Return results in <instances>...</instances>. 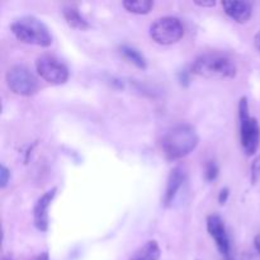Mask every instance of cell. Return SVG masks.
<instances>
[{"mask_svg":"<svg viewBox=\"0 0 260 260\" xmlns=\"http://www.w3.org/2000/svg\"><path fill=\"white\" fill-rule=\"evenodd\" d=\"M200 137L189 124H178L164 135L161 150L168 160H179L189 155L198 146Z\"/></svg>","mask_w":260,"mask_h":260,"instance_id":"obj_1","label":"cell"},{"mask_svg":"<svg viewBox=\"0 0 260 260\" xmlns=\"http://www.w3.org/2000/svg\"><path fill=\"white\" fill-rule=\"evenodd\" d=\"M190 73L206 79H233L238 68L229 56L222 53H205L192 63Z\"/></svg>","mask_w":260,"mask_h":260,"instance_id":"obj_2","label":"cell"},{"mask_svg":"<svg viewBox=\"0 0 260 260\" xmlns=\"http://www.w3.org/2000/svg\"><path fill=\"white\" fill-rule=\"evenodd\" d=\"M10 30L18 41L27 45L48 47L52 45V35L47 25L35 17H22L15 19Z\"/></svg>","mask_w":260,"mask_h":260,"instance_id":"obj_3","label":"cell"},{"mask_svg":"<svg viewBox=\"0 0 260 260\" xmlns=\"http://www.w3.org/2000/svg\"><path fill=\"white\" fill-rule=\"evenodd\" d=\"M239 121H240V141L244 152L253 156L260 145V127L256 118L249 113L248 98L243 96L239 102Z\"/></svg>","mask_w":260,"mask_h":260,"instance_id":"obj_4","label":"cell"},{"mask_svg":"<svg viewBox=\"0 0 260 260\" xmlns=\"http://www.w3.org/2000/svg\"><path fill=\"white\" fill-rule=\"evenodd\" d=\"M7 85L14 94L20 96L35 95L40 89V83L35 74L24 65H15L7 71Z\"/></svg>","mask_w":260,"mask_h":260,"instance_id":"obj_5","label":"cell"},{"mask_svg":"<svg viewBox=\"0 0 260 260\" xmlns=\"http://www.w3.org/2000/svg\"><path fill=\"white\" fill-rule=\"evenodd\" d=\"M184 25L177 17H162L150 27V37L159 45L169 46L179 42L184 36Z\"/></svg>","mask_w":260,"mask_h":260,"instance_id":"obj_6","label":"cell"},{"mask_svg":"<svg viewBox=\"0 0 260 260\" xmlns=\"http://www.w3.org/2000/svg\"><path fill=\"white\" fill-rule=\"evenodd\" d=\"M37 74L52 85H62L69 80V69L63 62L52 55H41L36 60Z\"/></svg>","mask_w":260,"mask_h":260,"instance_id":"obj_7","label":"cell"},{"mask_svg":"<svg viewBox=\"0 0 260 260\" xmlns=\"http://www.w3.org/2000/svg\"><path fill=\"white\" fill-rule=\"evenodd\" d=\"M207 231L211 238L215 241L218 251L225 260H235L233 254L230 236L226 230L225 222L218 215H210L207 217Z\"/></svg>","mask_w":260,"mask_h":260,"instance_id":"obj_8","label":"cell"},{"mask_svg":"<svg viewBox=\"0 0 260 260\" xmlns=\"http://www.w3.org/2000/svg\"><path fill=\"white\" fill-rule=\"evenodd\" d=\"M57 188H51L47 192L43 193L36 202L35 208H33V220H35V226L37 230L46 233L48 230V208L52 203L53 198L56 197Z\"/></svg>","mask_w":260,"mask_h":260,"instance_id":"obj_9","label":"cell"},{"mask_svg":"<svg viewBox=\"0 0 260 260\" xmlns=\"http://www.w3.org/2000/svg\"><path fill=\"white\" fill-rule=\"evenodd\" d=\"M185 180V173L182 167H175L172 172L169 173V177L167 180V187H165L164 198H162V205L165 207H170L173 202L177 198L178 192L182 189Z\"/></svg>","mask_w":260,"mask_h":260,"instance_id":"obj_10","label":"cell"},{"mask_svg":"<svg viewBox=\"0 0 260 260\" xmlns=\"http://www.w3.org/2000/svg\"><path fill=\"white\" fill-rule=\"evenodd\" d=\"M222 8L226 14L238 23H246L253 14V5L248 2H233L225 0L222 2Z\"/></svg>","mask_w":260,"mask_h":260,"instance_id":"obj_11","label":"cell"},{"mask_svg":"<svg viewBox=\"0 0 260 260\" xmlns=\"http://www.w3.org/2000/svg\"><path fill=\"white\" fill-rule=\"evenodd\" d=\"M62 14H63V18H65L66 23H68L71 28H74V29L84 30V29H88V28L90 27L88 20L80 14L78 8L74 7V5H66V7H63Z\"/></svg>","mask_w":260,"mask_h":260,"instance_id":"obj_12","label":"cell"},{"mask_svg":"<svg viewBox=\"0 0 260 260\" xmlns=\"http://www.w3.org/2000/svg\"><path fill=\"white\" fill-rule=\"evenodd\" d=\"M161 256V250L157 241L150 240L145 243L129 260H159Z\"/></svg>","mask_w":260,"mask_h":260,"instance_id":"obj_13","label":"cell"},{"mask_svg":"<svg viewBox=\"0 0 260 260\" xmlns=\"http://www.w3.org/2000/svg\"><path fill=\"white\" fill-rule=\"evenodd\" d=\"M119 52H121V55L123 56L127 61L134 63L136 68L142 69V70H145V69L147 68L146 58H145L144 55L135 47H131V46L128 45H123L119 47Z\"/></svg>","mask_w":260,"mask_h":260,"instance_id":"obj_14","label":"cell"},{"mask_svg":"<svg viewBox=\"0 0 260 260\" xmlns=\"http://www.w3.org/2000/svg\"><path fill=\"white\" fill-rule=\"evenodd\" d=\"M124 9L134 14H147L154 8V2L151 0H126L122 3Z\"/></svg>","mask_w":260,"mask_h":260,"instance_id":"obj_15","label":"cell"},{"mask_svg":"<svg viewBox=\"0 0 260 260\" xmlns=\"http://www.w3.org/2000/svg\"><path fill=\"white\" fill-rule=\"evenodd\" d=\"M218 175V167L215 161H208L206 165V179L208 182H212L217 178Z\"/></svg>","mask_w":260,"mask_h":260,"instance_id":"obj_16","label":"cell"},{"mask_svg":"<svg viewBox=\"0 0 260 260\" xmlns=\"http://www.w3.org/2000/svg\"><path fill=\"white\" fill-rule=\"evenodd\" d=\"M260 179V155L254 159L251 164V183L256 184Z\"/></svg>","mask_w":260,"mask_h":260,"instance_id":"obj_17","label":"cell"},{"mask_svg":"<svg viewBox=\"0 0 260 260\" xmlns=\"http://www.w3.org/2000/svg\"><path fill=\"white\" fill-rule=\"evenodd\" d=\"M9 180H10L9 169H8L5 165H2V167H0V187L4 189V188L8 185V183H9Z\"/></svg>","mask_w":260,"mask_h":260,"instance_id":"obj_18","label":"cell"},{"mask_svg":"<svg viewBox=\"0 0 260 260\" xmlns=\"http://www.w3.org/2000/svg\"><path fill=\"white\" fill-rule=\"evenodd\" d=\"M229 194H230L229 188H222V189L220 190V194H218V202H220V205H225V203L228 202Z\"/></svg>","mask_w":260,"mask_h":260,"instance_id":"obj_19","label":"cell"},{"mask_svg":"<svg viewBox=\"0 0 260 260\" xmlns=\"http://www.w3.org/2000/svg\"><path fill=\"white\" fill-rule=\"evenodd\" d=\"M194 4L202 8H212L216 5V2H213V0H210V2H194Z\"/></svg>","mask_w":260,"mask_h":260,"instance_id":"obj_20","label":"cell"},{"mask_svg":"<svg viewBox=\"0 0 260 260\" xmlns=\"http://www.w3.org/2000/svg\"><path fill=\"white\" fill-rule=\"evenodd\" d=\"M179 81L182 85H188L189 84V78H188V74L185 71H182L179 74Z\"/></svg>","mask_w":260,"mask_h":260,"instance_id":"obj_21","label":"cell"},{"mask_svg":"<svg viewBox=\"0 0 260 260\" xmlns=\"http://www.w3.org/2000/svg\"><path fill=\"white\" fill-rule=\"evenodd\" d=\"M241 260H259L255 255H253L251 253H244L241 255Z\"/></svg>","mask_w":260,"mask_h":260,"instance_id":"obj_22","label":"cell"},{"mask_svg":"<svg viewBox=\"0 0 260 260\" xmlns=\"http://www.w3.org/2000/svg\"><path fill=\"white\" fill-rule=\"evenodd\" d=\"M254 45H255L256 50L260 51V30L255 35V38H254Z\"/></svg>","mask_w":260,"mask_h":260,"instance_id":"obj_23","label":"cell"},{"mask_svg":"<svg viewBox=\"0 0 260 260\" xmlns=\"http://www.w3.org/2000/svg\"><path fill=\"white\" fill-rule=\"evenodd\" d=\"M254 245H255V249L256 251L260 254V234L258 236L255 238V240H254Z\"/></svg>","mask_w":260,"mask_h":260,"instance_id":"obj_24","label":"cell"},{"mask_svg":"<svg viewBox=\"0 0 260 260\" xmlns=\"http://www.w3.org/2000/svg\"><path fill=\"white\" fill-rule=\"evenodd\" d=\"M37 260H48V254L47 253H43L38 256Z\"/></svg>","mask_w":260,"mask_h":260,"instance_id":"obj_25","label":"cell"},{"mask_svg":"<svg viewBox=\"0 0 260 260\" xmlns=\"http://www.w3.org/2000/svg\"><path fill=\"white\" fill-rule=\"evenodd\" d=\"M7 260H10V259H7Z\"/></svg>","mask_w":260,"mask_h":260,"instance_id":"obj_26","label":"cell"}]
</instances>
